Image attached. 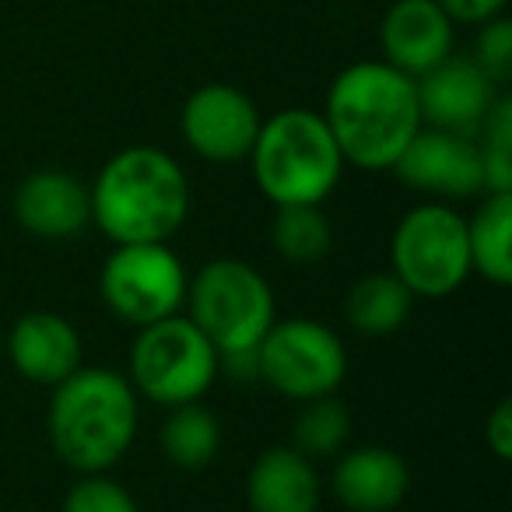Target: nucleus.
<instances>
[{"mask_svg":"<svg viewBox=\"0 0 512 512\" xmlns=\"http://www.w3.org/2000/svg\"><path fill=\"white\" fill-rule=\"evenodd\" d=\"M348 435L351 411L337 400V393H330V397H316L302 404L299 418H295L292 446L309 460H327V456L341 453Z\"/></svg>","mask_w":512,"mask_h":512,"instance_id":"nucleus-22","label":"nucleus"},{"mask_svg":"<svg viewBox=\"0 0 512 512\" xmlns=\"http://www.w3.org/2000/svg\"><path fill=\"white\" fill-rule=\"evenodd\" d=\"M271 246H274V253L292 267L323 264L330 246H334V225H330V218L323 214V204L274 207Z\"/></svg>","mask_w":512,"mask_h":512,"instance_id":"nucleus-21","label":"nucleus"},{"mask_svg":"<svg viewBox=\"0 0 512 512\" xmlns=\"http://www.w3.org/2000/svg\"><path fill=\"white\" fill-rule=\"evenodd\" d=\"M330 491L348 512H393L411 491V467L390 446L341 449L330 470Z\"/></svg>","mask_w":512,"mask_h":512,"instance_id":"nucleus-16","label":"nucleus"},{"mask_svg":"<svg viewBox=\"0 0 512 512\" xmlns=\"http://www.w3.org/2000/svg\"><path fill=\"white\" fill-rule=\"evenodd\" d=\"M221 372V355L214 344L193 327L186 313L148 323L130 344L127 379L134 393L148 404L179 407L204 400Z\"/></svg>","mask_w":512,"mask_h":512,"instance_id":"nucleus-6","label":"nucleus"},{"mask_svg":"<svg viewBox=\"0 0 512 512\" xmlns=\"http://www.w3.org/2000/svg\"><path fill=\"white\" fill-rule=\"evenodd\" d=\"M158 446H162V456L176 470L197 474V470H207L218 460L221 421L200 400L169 407V414L162 421V432H158Z\"/></svg>","mask_w":512,"mask_h":512,"instance_id":"nucleus-20","label":"nucleus"},{"mask_svg":"<svg viewBox=\"0 0 512 512\" xmlns=\"http://www.w3.org/2000/svg\"><path fill=\"white\" fill-rule=\"evenodd\" d=\"M186 285L190 274L169 242H120L99 271L106 309L137 330L183 313Z\"/></svg>","mask_w":512,"mask_h":512,"instance_id":"nucleus-9","label":"nucleus"},{"mask_svg":"<svg viewBox=\"0 0 512 512\" xmlns=\"http://www.w3.org/2000/svg\"><path fill=\"white\" fill-rule=\"evenodd\" d=\"M495 85H509L512 78V22L505 15L477 25L474 50L467 53Z\"/></svg>","mask_w":512,"mask_h":512,"instance_id":"nucleus-25","label":"nucleus"},{"mask_svg":"<svg viewBox=\"0 0 512 512\" xmlns=\"http://www.w3.org/2000/svg\"><path fill=\"white\" fill-rule=\"evenodd\" d=\"M141 425V397L130 379L106 365H81L53 386L46 435L64 467L106 474L130 453Z\"/></svg>","mask_w":512,"mask_h":512,"instance_id":"nucleus-2","label":"nucleus"},{"mask_svg":"<svg viewBox=\"0 0 512 512\" xmlns=\"http://www.w3.org/2000/svg\"><path fill=\"white\" fill-rule=\"evenodd\" d=\"M474 137L481 144L488 193H512V99L509 95L505 92L498 95Z\"/></svg>","mask_w":512,"mask_h":512,"instance_id":"nucleus-23","label":"nucleus"},{"mask_svg":"<svg viewBox=\"0 0 512 512\" xmlns=\"http://www.w3.org/2000/svg\"><path fill=\"white\" fill-rule=\"evenodd\" d=\"M183 309L221 362L253 358L256 344L278 320L271 281L239 256H218L200 267L186 285Z\"/></svg>","mask_w":512,"mask_h":512,"instance_id":"nucleus-5","label":"nucleus"},{"mask_svg":"<svg viewBox=\"0 0 512 512\" xmlns=\"http://www.w3.org/2000/svg\"><path fill=\"white\" fill-rule=\"evenodd\" d=\"M60 512H141L137 498L120 484L116 477L106 474H78V481L67 488Z\"/></svg>","mask_w":512,"mask_h":512,"instance_id":"nucleus-24","label":"nucleus"},{"mask_svg":"<svg viewBox=\"0 0 512 512\" xmlns=\"http://www.w3.org/2000/svg\"><path fill=\"white\" fill-rule=\"evenodd\" d=\"M484 439H488V449L495 460L509 463V456H512V400L509 397L498 400L488 418H484Z\"/></svg>","mask_w":512,"mask_h":512,"instance_id":"nucleus-26","label":"nucleus"},{"mask_svg":"<svg viewBox=\"0 0 512 512\" xmlns=\"http://www.w3.org/2000/svg\"><path fill=\"white\" fill-rule=\"evenodd\" d=\"M390 274L414 299L439 302L460 292L470 278L467 214L446 200L411 207L390 235Z\"/></svg>","mask_w":512,"mask_h":512,"instance_id":"nucleus-7","label":"nucleus"},{"mask_svg":"<svg viewBox=\"0 0 512 512\" xmlns=\"http://www.w3.org/2000/svg\"><path fill=\"white\" fill-rule=\"evenodd\" d=\"M15 221L43 242H71L92 225V193L67 169H36L15 190Z\"/></svg>","mask_w":512,"mask_h":512,"instance_id":"nucleus-14","label":"nucleus"},{"mask_svg":"<svg viewBox=\"0 0 512 512\" xmlns=\"http://www.w3.org/2000/svg\"><path fill=\"white\" fill-rule=\"evenodd\" d=\"M4 358L25 383L53 390L85 365V344H81L78 327L64 313L32 309L18 316L15 327L8 330Z\"/></svg>","mask_w":512,"mask_h":512,"instance_id":"nucleus-13","label":"nucleus"},{"mask_svg":"<svg viewBox=\"0 0 512 512\" xmlns=\"http://www.w3.org/2000/svg\"><path fill=\"white\" fill-rule=\"evenodd\" d=\"M323 477L295 446H271L246 474L249 512H320Z\"/></svg>","mask_w":512,"mask_h":512,"instance_id":"nucleus-17","label":"nucleus"},{"mask_svg":"<svg viewBox=\"0 0 512 512\" xmlns=\"http://www.w3.org/2000/svg\"><path fill=\"white\" fill-rule=\"evenodd\" d=\"M260 109L242 88L211 81L186 95L179 109V134L197 158L214 165L246 162L260 134Z\"/></svg>","mask_w":512,"mask_h":512,"instance_id":"nucleus-10","label":"nucleus"},{"mask_svg":"<svg viewBox=\"0 0 512 512\" xmlns=\"http://www.w3.org/2000/svg\"><path fill=\"white\" fill-rule=\"evenodd\" d=\"M246 162L274 207L323 204L344 179L341 148L323 113L302 106L264 116Z\"/></svg>","mask_w":512,"mask_h":512,"instance_id":"nucleus-4","label":"nucleus"},{"mask_svg":"<svg viewBox=\"0 0 512 512\" xmlns=\"http://www.w3.org/2000/svg\"><path fill=\"white\" fill-rule=\"evenodd\" d=\"M470 274L488 285H512V193H481V204L467 218Z\"/></svg>","mask_w":512,"mask_h":512,"instance_id":"nucleus-18","label":"nucleus"},{"mask_svg":"<svg viewBox=\"0 0 512 512\" xmlns=\"http://www.w3.org/2000/svg\"><path fill=\"white\" fill-rule=\"evenodd\" d=\"M256 379H264L278 397L316 400L341 390L348 376V348L334 327L309 316L274 320L253 351Z\"/></svg>","mask_w":512,"mask_h":512,"instance_id":"nucleus-8","label":"nucleus"},{"mask_svg":"<svg viewBox=\"0 0 512 512\" xmlns=\"http://www.w3.org/2000/svg\"><path fill=\"white\" fill-rule=\"evenodd\" d=\"M323 120L341 148L344 165L390 172L421 123L414 78L386 60H358L330 81Z\"/></svg>","mask_w":512,"mask_h":512,"instance_id":"nucleus-1","label":"nucleus"},{"mask_svg":"<svg viewBox=\"0 0 512 512\" xmlns=\"http://www.w3.org/2000/svg\"><path fill=\"white\" fill-rule=\"evenodd\" d=\"M92 225L113 246L169 242L190 214V183L176 158L155 144L116 151L88 186Z\"/></svg>","mask_w":512,"mask_h":512,"instance_id":"nucleus-3","label":"nucleus"},{"mask_svg":"<svg viewBox=\"0 0 512 512\" xmlns=\"http://www.w3.org/2000/svg\"><path fill=\"white\" fill-rule=\"evenodd\" d=\"M414 295L400 285L397 274L376 271L351 285L344 299V320L362 337H390L411 320Z\"/></svg>","mask_w":512,"mask_h":512,"instance_id":"nucleus-19","label":"nucleus"},{"mask_svg":"<svg viewBox=\"0 0 512 512\" xmlns=\"http://www.w3.org/2000/svg\"><path fill=\"white\" fill-rule=\"evenodd\" d=\"M390 172L404 186L432 193L439 200H474L488 193L481 144L477 137L453 134V130L421 127Z\"/></svg>","mask_w":512,"mask_h":512,"instance_id":"nucleus-11","label":"nucleus"},{"mask_svg":"<svg viewBox=\"0 0 512 512\" xmlns=\"http://www.w3.org/2000/svg\"><path fill=\"white\" fill-rule=\"evenodd\" d=\"M414 88H418V109L425 127L470 137L481 130L484 116L502 95V85H495L467 53H449L442 64L414 78Z\"/></svg>","mask_w":512,"mask_h":512,"instance_id":"nucleus-12","label":"nucleus"},{"mask_svg":"<svg viewBox=\"0 0 512 512\" xmlns=\"http://www.w3.org/2000/svg\"><path fill=\"white\" fill-rule=\"evenodd\" d=\"M456 25L439 0H393L379 22V50L390 67L421 78L453 53Z\"/></svg>","mask_w":512,"mask_h":512,"instance_id":"nucleus-15","label":"nucleus"},{"mask_svg":"<svg viewBox=\"0 0 512 512\" xmlns=\"http://www.w3.org/2000/svg\"><path fill=\"white\" fill-rule=\"evenodd\" d=\"M509 0H439V8L453 18V25H481L498 18Z\"/></svg>","mask_w":512,"mask_h":512,"instance_id":"nucleus-27","label":"nucleus"},{"mask_svg":"<svg viewBox=\"0 0 512 512\" xmlns=\"http://www.w3.org/2000/svg\"><path fill=\"white\" fill-rule=\"evenodd\" d=\"M0 369H4V337H0Z\"/></svg>","mask_w":512,"mask_h":512,"instance_id":"nucleus-28","label":"nucleus"}]
</instances>
